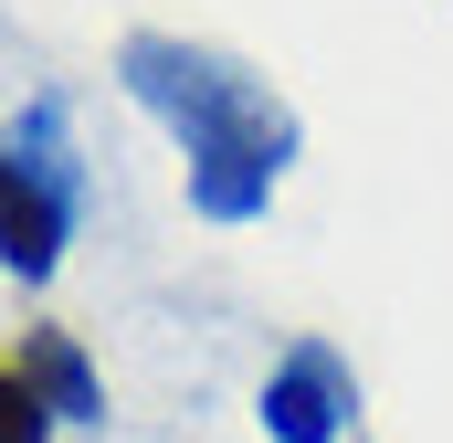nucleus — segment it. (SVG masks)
Wrapping results in <instances>:
<instances>
[{
	"mask_svg": "<svg viewBox=\"0 0 453 443\" xmlns=\"http://www.w3.org/2000/svg\"><path fill=\"white\" fill-rule=\"evenodd\" d=\"M11 369L32 380V401H42L53 423H96V401H106V391H96V369H85V348H74L64 328H32Z\"/></svg>",
	"mask_w": 453,
	"mask_h": 443,
	"instance_id": "nucleus-4",
	"label": "nucleus"
},
{
	"mask_svg": "<svg viewBox=\"0 0 453 443\" xmlns=\"http://www.w3.org/2000/svg\"><path fill=\"white\" fill-rule=\"evenodd\" d=\"M85 212V159H74V116L64 96H32V106L0 127V264L21 285H42L74 243Z\"/></svg>",
	"mask_w": 453,
	"mask_h": 443,
	"instance_id": "nucleus-2",
	"label": "nucleus"
},
{
	"mask_svg": "<svg viewBox=\"0 0 453 443\" xmlns=\"http://www.w3.org/2000/svg\"><path fill=\"white\" fill-rule=\"evenodd\" d=\"M116 85L190 148V212L201 222H253L274 201V180L296 169V116L274 106L232 53H211V43L127 32L116 43Z\"/></svg>",
	"mask_w": 453,
	"mask_h": 443,
	"instance_id": "nucleus-1",
	"label": "nucleus"
},
{
	"mask_svg": "<svg viewBox=\"0 0 453 443\" xmlns=\"http://www.w3.org/2000/svg\"><path fill=\"white\" fill-rule=\"evenodd\" d=\"M348 412H358L348 359L327 348V338H296V348L274 359V380H264V433L274 443H338Z\"/></svg>",
	"mask_w": 453,
	"mask_h": 443,
	"instance_id": "nucleus-3",
	"label": "nucleus"
},
{
	"mask_svg": "<svg viewBox=\"0 0 453 443\" xmlns=\"http://www.w3.org/2000/svg\"><path fill=\"white\" fill-rule=\"evenodd\" d=\"M42 433H53V412H42V401H32V380L0 359V443H42Z\"/></svg>",
	"mask_w": 453,
	"mask_h": 443,
	"instance_id": "nucleus-5",
	"label": "nucleus"
}]
</instances>
